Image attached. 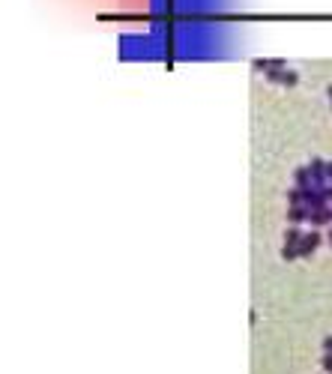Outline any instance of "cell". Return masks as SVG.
I'll return each mask as SVG.
<instances>
[{"label": "cell", "instance_id": "277c9868", "mask_svg": "<svg viewBox=\"0 0 332 374\" xmlns=\"http://www.w3.org/2000/svg\"><path fill=\"white\" fill-rule=\"evenodd\" d=\"M287 219H290L293 225H300V222H308V219H311V210H308V207H300V204H293V207L287 210Z\"/></svg>", "mask_w": 332, "mask_h": 374}, {"label": "cell", "instance_id": "52a82bcc", "mask_svg": "<svg viewBox=\"0 0 332 374\" xmlns=\"http://www.w3.org/2000/svg\"><path fill=\"white\" fill-rule=\"evenodd\" d=\"M323 368H326V371H332V353H326V356H323Z\"/></svg>", "mask_w": 332, "mask_h": 374}, {"label": "cell", "instance_id": "7a4b0ae2", "mask_svg": "<svg viewBox=\"0 0 332 374\" xmlns=\"http://www.w3.org/2000/svg\"><path fill=\"white\" fill-rule=\"evenodd\" d=\"M317 245H320V234L317 230H308V234L300 240V245H296V258H308Z\"/></svg>", "mask_w": 332, "mask_h": 374}, {"label": "cell", "instance_id": "9c48e42d", "mask_svg": "<svg viewBox=\"0 0 332 374\" xmlns=\"http://www.w3.org/2000/svg\"><path fill=\"white\" fill-rule=\"evenodd\" d=\"M323 347H326V350H332V335H329V338H326V341H323Z\"/></svg>", "mask_w": 332, "mask_h": 374}, {"label": "cell", "instance_id": "8992f818", "mask_svg": "<svg viewBox=\"0 0 332 374\" xmlns=\"http://www.w3.org/2000/svg\"><path fill=\"white\" fill-rule=\"evenodd\" d=\"M282 84H285V87H296V84H300V72L285 69V72H282Z\"/></svg>", "mask_w": 332, "mask_h": 374}, {"label": "cell", "instance_id": "ba28073f", "mask_svg": "<svg viewBox=\"0 0 332 374\" xmlns=\"http://www.w3.org/2000/svg\"><path fill=\"white\" fill-rule=\"evenodd\" d=\"M326 180H329V186H332V162H326Z\"/></svg>", "mask_w": 332, "mask_h": 374}, {"label": "cell", "instance_id": "6da1fadb", "mask_svg": "<svg viewBox=\"0 0 332 374\" xmlns=\"http://www.w3.org/2000/svg\"><path fill=\"white\" fill-rule=\"evenodd\" d=\"M302 237H305L302 228H296V225L287 228V234H285V248H282V258H285V260H293V258H296V245H300Z\"/></svg>", "mask_w": 332, "mask_h": 374}, {"label": "cell", "instance_id": "3957f363", "mask_svg": "<svg viewBox=\"0 0 332 374\" xmlns=\"http://www.w3.org/2000/svg\"><path fill=\"white\" fill-rule=\"evenodd\" d=\"M308 225H332V207L326 204V207H320V210H314L311 219H308Z\"/></svg>", "mask_w": 332, "mask_h": 374}, {"label": "cell", "instance_id": "5b68a950", "mask_svg": "<svg viewBox=\"0 0 332 374\" xmlns=\"http://www.w3.org/2000/svg\"><path fill=\"white\" fill-rule=\"evenodd\" d=\"M293 183L300 186V189H308V186L314 183V177H311V168H305V165H302V168H296V171H293Z\"/></svg>", "mask_w": 332, "mask_h": 374}, {"label": "cell", "instance_id": "30bf717a", "mask_svg": "<svg viewBox=\"0 0 332 374\" xmlns=\"http://www.w3.org/2000/svg\"><path fill=\"white\" fill-rule=\"evenodd\" d=\"M329 243H332V228H329Z\"/></svg>", "mask_w": 332, "mask_h": 374}]
</instances>
